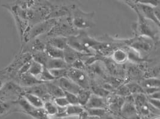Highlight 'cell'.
<instances>
[{
  "instance_id": "obj_35",
  "label": "cell",
  "mask_w": 160,
  "mask_h": 119,
  "mask_svg": "<svg viewBox=\"0 0 160 119\" xmlns=\"http://www.w3.org/2000/svg\"><path fill=\"white\" fill-rule=\"evenodd\" d=\"M53 102L58 108H66L69 105L65 97H59L53 99Z\"/></svg>"
},
{
  "instance_id": "obj_28",
  "label": "cell",
  "mask_w": 160,
  "mask_h": 119,
  "mask_svg": "<svg viewBox=\"0 0 160 119\" xmlns=\"http://www.w3.org/2000/svg\"><path fill=\"white\" fill-rule=\"evenodd\" d=\"M92 92L91 89L86 90L82 89L80 91V92L77 95L78 98V101H79V105L84 107L85 105L92 95Z\"/></svg>"
},
{
  "instance_id": "obj_11",
  "label": "cell",
  "mask_w": 160,
  "mask_h": 119,
  "mask_svg": "<svg viewBox=\"0 0 160 119\" xmlns=\"http://www.w3.org/2000/svg\"><path fill=\"white\" fill-rule=\"evenodd\" d=\"M84 108H103L108 109V99L92 93Z\"/></svg>"
},
{
  "instance_id": "obj_4",
  "label": "cell",
  "mask_w": 160,
  "mask_h": 119,
  "mask_svg": "<svg viewBox=\"0 0 160 119\" xmlns=\"http://www.w3.org/2000/svg\"><path fill=\"white\" fill-rule=\"evenodd\" d=\"M56 21L57 19H49L37 23L29 28V31L26 33V36L24 37L25 41L27 42L36 38L38 36L43 34L48 33L55 25Z\"/></svg>"
},
{
  "instance_id": "obj_8",
  "label": "cell",
  "mask_w": 160,
  "mask_h": 119,
  "mask_svg": "<svg viewBox=\"0 0 160 119\" xmlns=\"http://www.w3.org/2000/svg\"><path fill=\"white\" fill-rule=\"evenodd\" d=\"M13 80L22 88H29L44 83L28 73L22 75H16Z\"/></svg>"
},
{
  "instance_id": "obj_39",
  "label": "cell",
  "mask_w": 160,
  "mask_h": 119,
  "mask_svg": "<svg viewBox=\"0 0 160 119\" xmlns=\"http://www.w3.org/2000/svg\"><path fill=\"white\" fill-rule=\"evenodd\" d=\"M148 103L156 108L160 109V99H151V98H148Z\"/></svg>"
},
{
  "instance_id": "obj_3",
  "label": "cell",
  "mask_w": 160,
  "mask_h": 119,
  "mask_svg": "<svg viewBox=\"0 0 160 119\" xmlns=\"http://www.w3.org/2000/svg\"><path fill=\"white\" fill-rule=\"evenodd\" d=\"M71 15L72 21L76 29L84 30L94 26V12L86 13L78 8L73 7Z\"/></svg>"
},
{
  "instance_id": "obj_22",
  "label": "cell",
  "mask_w": 160,
  "mask_h": 119,
  "mask_svg": "<svg viewBox=\"0 0 160 119\" xmlns=\"http://www.w3.org/2000/svg\"><path fill=\"white\" fill-rule=\"evenodd\" d=\"M43 68L44 67L42 64L32 60L31 61V64L28 73L38 79L40 75L42 74Z\"/></svg>"
},
{
  "instance_id": "obj_33",
  "label": "cell",
  "mask_w": 160,
  "mask_h": 119,
  "mask_svg": "<svg viewBox=\"0 0 160 119\" xmlns=\"http://www.w3.org/2000/svg\"><path fill=\"white\" fill-rule=\"evenodd\" d=\"M51 74L57 80L66 77L68 72V69H55L49 70Z\"/></svg>"
},
{
  "instance_id": "obj_36",
  "label": "cell",
  "mask_w": 160,
  "mask_h": 119,
  "mask_svg": "<svg viewBox=\"0 0 160 119\" xmlns=\"http://www.w3.org/2000/svg\"><path fill=\"white\" fill-rule=\"evenodd\" d=\"M70 67L73 68L74 69L82 70V71H85V69H86V65L85 64V62L83 60H81V59H79V60H75L70 65Z\"/></svg>"
},
{
  "instance_id": "obj_47",
  "label": "cell",
  "mask_w": 160,
  "mask_h": 119,
  "mask_svg": "<svg viewBox=\"0 0 160 119\" xmlns=\"http://www.w3.org/2000/svg\"><path fill=\"white\" fill-rule=\"evenodd\" d=\"M159 119V117H152V118H151V119Z\"/></svg>"
},
{
  "instance_id": "obj_20",
  "label": "cell",
  "mask_w": 160,
  "mask_h": 119,
  "mask_svg": "<svg viewBox=\"0 0 160 119\" xmlns=\"http://www.w3.org/2000/svg\"><path fill=\"white\" fill-rule=\"evenodd\" d=\"M112 59L117 64H122L128 60V55L127 51L124 49H118L115 50L112 54Z\"/></svg>"
},
{
  "instance_id": "obj_17",
  "label": "cell",
  "mask_w": 160,
  "mask_h": 119,
  "mask_svg": "<svg viewBox=\"0 0 160 119\" xmlns=\"http://www.w3.org/2000/svg\"><path fill=\"white\" fill-rule=\"evenodd\" d=\"M22 97H23L32 107H33L36 108H43V101L40 97H37L36 95L30 93H27V92H23Z\"/></svg>"
},
{
  "instance_id": "obj_45",
  "label": "cell",
  "mask_w": 160,
  "mask_h": 119,
  "mask_svg": "<svg viewBox=\"0 0 160 119\" xmlns=\"http://www.w3.org/2000/svg\"><path fill=\"white\" fill-rule=\"evenodd\" d=\"M84 119H101L98 117H89V116H87V117H85Z\"/></svg>"
},
{
  "instance_id": "obj_46",
  "label": "cell",
  "mask_w": 160,
  "mask_h": 119,
  "mask_svg": "<svg viewBox=\"0 0 160 119\" xmlns=\"http://www.w3.org/2000/svg\"><path fill=\"white\" fill-rule=\"evenodd\" d=\"M2 98V93H1V92L0 90V100H1Z\"/></svg>"
},
{
  "instance_id": "obj_42",
  "label": "cell",
  "mask_w": 160,
  "mask_h": 119,
  "mask_svg": "<svg viewBox=\"0 0 160 119\" xmlns=\"http://www.w3.org/2000/svg\"><path fill=\"white\" fill-rule=\"evenodd\" d=\"M101 119H115L114 116L110 113L109 112H108L107 114H106Z\"/></svg>"
},
{
  "instance_id": "obj_14",
  "label": "cell",
  "mask_w": 160,
  "mask_h": 119,
  "mask_svg": "<svg viewBox=\"0 0 160 119\" xmlns=\"http://www.w3.org/2000/svg\"><path fill=\"white\" fill-rule=\"evenodd\" d=\"M24 92L30 93L34 94L37 97L43 99L44 97L48 95L46 83H43L39 84L29 87V88H23Z\"/></svg>"
},
{
  "instance_id": "obj_13",
  "label": "cell",
  "mask_w": 160,
  "mask_h": 119,
  "mask_svg": "<svg viewBox=\"0 0 160 119\" xmlns=\"http://www.w3.org/2000/svg\"><path fill=\"white\" fill-rule=\"evenodd\" d=\"M19 106L16 101L0 100V117H4L11 112H19Z\"/></svg>"
},
{
  "instance_id": "obj_1",
  "label": "cell",
  "mask_w": 160,
  "mask_h": 119,
  "mask_svg": "<svg viewBox=\"0 0 160 119\" xmlns=\"http://www.w3.org/2000/svg\"><path fill=\"white\" fill-rule=\"evenodd\" d=\"M68 45L79 52L88 55H93L91 49L100 45L101 42L90 37L83 32L68 37Z\"/></svg>"
},
{
  "instance_id": "obj_41",
  "label": "cell",
  "mask_w": 160,
  "mask_h": 119,
  "mask_svg": "<svg viewBox=\"0 0 160 119\" xmlns=\"http://www.w3.org/2000/svg\"><path fill=\"white\" fill-rule=\"evenodd\" d=\"M148 98H151V99H160V91L154 93H153L152 95L148 96Z\"/></svg>"
},
{
  "instance_id": "obj_16",
  "label": "cell",
  "mask_w": 160,
  "mask_h": 119,
  "mask_svg": "<svg viewBox=\"0 0 160 119\" xmlns=\"http://www.w3.org/2000/svg\"><path fill=\"white\" fill-rule=\"evenodd\" d=\"M53 82H46L48 94L53 99L57 98L64 97V92L59 86L58 84Z\"/></svg>"
},
{
  "instance_id": "obj_23",
  "label": "cell",
  "mask_w": 160,
  "mask_h": 119,
  "mask_svg": "<svg viewBox=\"0 0 160 119\" xmlns=\"http://www.w3.org/2000/svg\"><path fill=\"white\" fill-rule=\"evenodd\" d=\"M35 119H50L49 116L44 111L43 108H36L33 107L30 111L27 113Z\"/></svg>"
},
{
  "instance_id": "obj_38",
  "label": "cell",
  "mask_w": 160,
  "mask_h": 119,
  "mask_svg": "<svg viewBox=\"0 0 160 119\" xmlns=\"http://www.w3.org/2000/svg\"><path fill=\"white\" fill-rule=\"evenodd\" d=\"M139 3L146 4L150 6H152L153 7H157L160 5V1H150V0H146V1H137Z\"/></svg>"
},
{
  "instance_id": "obj_31",
  "label": "cell",
  "mask_w": 160,
  "mask_h": 119,
  "mask_svg": "<svg viewBox=\"0 0 160 119\" xmlns=\"http://www.w3.org/2000/svg\"><path fill=\"white\" fill-rule=\"evenodd\" d=\"M127 87L130 90L131 95H136L138 93H145L144 89L142 88V86L136 83H131L128 84H126Z\"/></svg>"
},
{
  "instance_id": "obj_43",
  "label": "cell",
  "mask_w": 160,
  "mask_h": 119,
  "mask_svg": "<svg viewBox=\"0 0 160 119\" xmlns=\"http://www.w3.org/2000/svg\"><path fill=\"white\" fill-rule=\"evenodd\" d=\"M6 83V82L4 79L0 78V90L2 89V88L4 87Z\"/></svg>"
},
{
  "instance_id": "obj_26",
  "label": "cell",
  "mask_w": 160,
  "mask_h": 119,
  "mask_svg": "<svg viewBox=\"0 0 160 119\" xmlns=\"http://www.w3.org/2000/svg\"><path fill=\"white\" fill-rule=\"evenodd\" d=\"M32 60L42 64L43 67H46L48 61L49 60V57L48 56L45 51L40 52L34 53H32Z\"/></svg>"
},
{
  "instance_id": "obj_32",
  "label": "cell",
  "mask_w": 160,
  "mask_h": 119,
  "mask_svg": "<svg viewBox=\"0 0 160 119\" xmlns=\"http://www.w3.org/2000/svg\"><path fill=\"white\" fill-rule=\"evenodd\" d=\"M128 55V60H131L133 62H142L144 60V59L142 58L140 54L134 50L130 48L128 52H127Z\"/></svg>"
},
{
  "instance_id": "obj_44",
  "label": "cell",
  "mask_w": 160,
  "mask_h": 119,
  "mask_svg": "<svg viewBox=\"0 0 160 119\" xmlns=\"http://www.w3.org/2000/svg\"><path fill=\"white\" fill-rule=\"evenodd\" d=\"M115 117V119H126L123 117L122 116H121V115H113Z\"/></svg>"
},
{
  "instance_id": "obj_9",
  "label": "cell",
  "mask_w": 160,
  "mask_h": 119,
  "mask_svg": "<svg viewBox=\"0 0 160 119\" xmlns=\"http://www.w3.org/2000/svg\"><path fill=\"white\" fill-rule=\"evenodd\" d=\"M64 52V56L63 60L66 61V63L70 67V65L73 62L79 59H81L84 61V60H86L87 57L94 55H88L85 53L79 52L68 45L63 50ZM85 62V61H84Z\"/></svg>"
},
{
  "instance_id": "obj_12",
  "label": "cell",
  "mask_w": 160,
  "mask_h": 119,
  "mask_svg": "<svg viewBox=\"0 0 160 119\" xmlns=\"http://www.w3.org/2000/svg\"><path fill=\"white\" fill-rule=\"evenodd\" d=\"M85 112V109L83 107L79 105H69L67 106L65 110L62 113L57 114L55 117H73V116H79L80 117Z\"/></svg>"
},
{
  "instance_id": "obj_2",
  "label": "cell",
  "mask_w": 160,
  "mask_h": 119,
  "mask_svg": "<svg viewBox=\"0 0 160 119\" xmlns=\"http://www.w3.org/2000/svg\"><path fill=\"white\" fill-rule=\"evenodd\" d=\"M79 32L73 26L70 17H64L57 19V21L52 29L48 33L50 37H70L78 34Z\"/></svg>"
},
{
  "instance_id": "obj_34",
  "label": "cell",
  "mask_w": 160,
  "mask_h": 119,
  "mask_svg": "<svg viewBox=\"0 0 160 119\" xmlns=\"http://www.w3.org/2000/svg\"><path fill=\"white\" fill-rule=\"evenodd\" d=\"M64 97L66 98L69 105H79L77 95L68 93V92H64Z\"/></svg>"
},
{
  "instance_id": "obj_27",
  "label": "cell",
  "mask_w": 160,
  "mask_h": 119,
  "mask_svg": "<svg viewBox=\"0 0 160 119\" xmlns=\"http://www.w3.org/2000/svg\"><path fill=\"white\" fill-rule=\"evenodd\" d=\"M88 116L89 117H98L101 119L106 114H107L109 110L108 109L103 108H84Z\"/></svg>"
},
{
  "instance_id": "obj_19",
  "label": "cell",
  "mask_w": 160,
  "mask_h": 119,
  "mask_svg": "<svg viewBox=\"0 0 160 119\" xmlns=\"http://www.w3.org/2000/svg\"><path fill=\"white\" fill-rule=\"evenodd\" d=\"M67 40L68 38L63 37H50L47 42V44L64 50L68 46Z\"/></svg>"
},
{
  "instance_id": "obj_30",
  "label": "cell",
  "mask_w": 160,
  "mask_h": 119,
  "mask_svg": "<svg viewBox=\"0 0 160 119\" xmlns=\"http://www.w3.org/2000/svg\"><path fill=\"white\" fill-rule=\"evenodd\" d=\"M38 79L44 83L53 82V81L57 80V79L51 74L49 70L44 67L42 74L38 77Z\"/></svg>"
},
{
  "instance_id": "obj_5",
  "label": "cell",
  "mask_w": 160,
  "mask_h": 119,
  "mask_svg": "<svg viewBox=\"0 0 160 119\" xmlns=\"http://www.w3.org/2000/svg\"><path fill=\"white\" fill-rule=\"evenodd\" d=\"M136 12L137 13L138 17V23L136 26V32H137L140 37L149 38L152 40H155V39H156V36L158 31L152 25L151 22H152L146 19L138 12Z\"/></svg>"
},
{
  "instance_id": "obj_21",
  "label": "cell",
  "mask_w": 160,
  "mask_h": 119,
  "mask_svg": "<svg viewBox=\"0 0 160 119\" xmlns=\"http://www.w3.org/2000/svg\"><path fill=\"white\" fill-rule=\"evenodd\" d=\"M45 52L52 59H63L64 52L62 50H61L47 43L46 44Z\"/></svg>"
},
{
  "instance_id": "obj_10",
  "label": "cell",
  "mask_w": 160,
  "mask_h": 119,
  "mask_svg": "<svg viewBox=\"0 0 160 119\" xmlns=\"http://www.w3.org/2000/svg\"><path fill=\"white\" fill-rule=\"evenodd\" d=\"M58 82L59 86L64 92L78 95L82 89L77 84L67 77L58 79Z\"/></svg>"
},
{
  "instance_id": "obj_37",
  "label": "cell",
  "mask_w": 160,
  "mask_h": 119,
  "mask_svg": "<svg viewBox=\"0 0 160 119\" xmlns=\"http://www.w3.org/2000/svg\"><path fill=\"white\" fill-rule=\"evenodd\" d=\"M130 95L131 94L130 92V90L128 89L126 85L122 86L121 88H118V89L117 90V95L119 97L125 98Z\"/></svg>"
},
{
  "instance_id": "obj_29",
  "label": "cell",
  "mask_w": 160,
  "mask_h": 119,
  "mask_svg": "<svg viewBox=\"0 0 160 119\" xmlns=\"http://www.w3.org/2000/svg\"><path fill=\"white\" fill-rule=\"evenodd\" d=\"M45 47H46V45L43 42L38 39V38H35L33 40V41L31 45V51L32 53H34L40 52H44L45 51Z\"/></svg>"
},
{
  "instance_id": "obj_6",
  "label": "cell",
  "mask_w": 160,
  "mask_h": 119,
  "mask_svg": "<svg viewBox=\"0 0 160 119\" xmlns=\"http://www.w3.org/2000/svg\"><path fill=\"white\" fill-rule=\"evenodd\" d=\"M67 77L77 84L82 89L90 90L91 87L90 80L87 73L85 71L69 68Z\"/></svg>"
},
{
  "instance_id": "obj_40",
  "label": "cell",
  "mask_w": 160,
  "mask_h": 119,
  "mask_svg": "<svg viewBox=\"0 0 160 119\" xmlns=\"http://www.w3.org/2000/svg\"><path fill=\"white\" fill-rule=\"evenodd\" d=\"M158 91H160V88H147L144 89L145 94L147 97Z\"/></svg>"
},
{
  "instance_id": "obj_18",
  "label": "cell",
  "mask_w": 160,
  "mask_h": 119,
  "mask_svg": "<svg viewBox=\"0 0 160 119\" xmlns=\"http://www.w3.org/2000/svg\"><path fill=\"white\" fill-rule=\"evenodd\" d=\"M45 67L49 70L55 69H68L70 68L63 59L52 58H49Z\"/></svg>"
},
{
  "instance_id": "obj_25",
  "label": "cell",
  "mask_w": 160,
  "mask_h": 119,
  "mask_svg": "<svg viewBox=\"0 0 160 119\" xmlns=\"http://www.w3.org/2000/svg\"><path fill=\"white\" fill-rule=\"evenodd\" d=\"M43 108L44 111L49 117H55L58 112V107L54 104L53 101H49L44 102Z\"/></svg>"
},
{
  "instance_id": "obj_7",
  "label": "cell",
  "mask_w": 160,
  "mask_h": 119,
  "mask_svg": "<svg viewBox=\"0 0 160 119\" xmlns=\"http://www.w3.org/2000/svg\"><path fill=\"white\" fill-rule=\"evenodd\" d=\"M149 40L151 39L145 37H140L132 41H130L129 45L131 49L134 50L139 54L140 53L148 52L151 50L153 46L152 40L150 41Z\"/></svg>"
},
{
  "instance_id": "obj_24",
  "label": "cell",
  "mask_w": 160,
  "mask_h": 119,
  "mask_svg": "<svg viewBox=\"0 0 160 119\" xmlns=\"http://www.w3.org/2000/svg\"><path fill=\"white\" fill-rule=\"evenodd\" d=\"M160 84L159 78H148L142 80L140 85L145 89L151 88H160Z\"/></svg>"
},
{
  "instance_id": "obj_15",
  "label": "cell",
  "mask_w": 160,
  "mask_h": 119,
  "mask_svg": "<svg viewBox=\"0 0 160 119\" xmlns=\"http://www.w3.org/2000/svg\"><path fill=\"white\" fill-rule=\"evenodd\" d=\"M137 114L138 113L134 103L125 100L120 115L125 119H128Z\"/></svg>"
}]
</instances>
